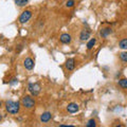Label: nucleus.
Segmentation results:
<instances>
[{
	"label": "nucleus",
	"mask_w": 127,
	"mask_h": 127,
	"mask_svg": "<svg viewBox=\"0 0 127 127\" xmlns=\"http://www.w3.org/2000/svg\"><path fill=\"white\" fill-rule=\"evenodd\" d=\"M5 109L11 114H17L19 112V109H20V103L9 100L5 102Z\"/></svg>",
	"instance_id": "nucleus-1"
},
{
	"label": "nucleus",
	"mask_w": 127,
	"mask_h": 127,
	"mask_svg": "<svg viewBox=\"0 0 127 127\" xmlns=\"http://www.w3.org/2000/svg\"><path fill=\"white\" fill-rule=\"evenodd\" d=\"M21 105L27 109H31L35 106V100L31 96V95H26V96H23L22 100H21Z\"/></svg>",
	"instance_id": "nucleus-2"
},
{
	"label": "nucleus",
	"mask_w": 127,
	"mask_h": 127,
	"mask_svg": "<svg viewBox=\"0 0 127 127\" xmlns=\"http://www.w3.org/2000/svg\"><path fill=\"white\" fill-rule=\"evenodd\" d=\"M40 86H39V84H37V83H31V84H29V86H28V90H29V92L34 95V96H37V95L39 94V92H40Z\"/></svg>",
	"instance_id": "nucleus-3"
},
{
	"label": "nucleus",
	"mask_w": 127,
	"mask_h": 127,
	"mask_svg": "<svg viewBox=\"0 0 127 127\" xmlns=\"http://www.w3.org/2000/svg\"><path fill=\"white\" fill-rule=\"evenodd\" d=\"M32 17V12L29 11V10H26V11H23L21 15L19 16V22L21 23V25H25L26 22H28L31 19Z\"/></svg>",
	"instance_id": "nucleus-4"
},
{
	"label": "nucleus",
	"mask_w": 127,
	"mask_h": 127,
	"mask_svg": "<svg viewBox=\"0 0 127 127\" xmlns=\"http://www.w3.org/2000/svg\"><path fill=\"white\" fill-rule=\"evenodd\" d=\"M59 40H61L62 43L68 45V43H70L71 40H72V37H71V35L68 34V33H63L61 35V37H59Z\"/></svg>",
	"instance_id": "nucleus-5"
},
{
	"label": "nucleus",
	"mask_w": 127,
	"mask_h": 127,
	"mask_svg": "<svg viewBox=\"0 0 127 127\" xmlns=\"http://www.w3.org/2000/svg\"><path fill=\"white\" fill-rule=\"evenodd\" d=\"M79 110V106L76 104V103H70L67 106V111L69 113H76L77 111Z\"/></svg>",
	"instance_id": "nucleus-6"
},
{
	"label": "nucleus",
	"mask_w": 127,
	"mask_h": 127,
	"mask_svg": "<svg viewBox=\"0 0 127 127\" xmlns=\"http://www.w3.org/2000/svg\"><path fill=\"white\" fill-rule=\"evenodd\" d=\"M23 66L27 70H32L34 68V61L31 57H27L25 61H23Z\"/></svg>",
	"instance_id": "nucleus-7"
},
{
	"label": "nucleus",
	"mask_w": 127,
	"mask_h": 127,
	"mask_svg": "<svg viewBox=\"0 0 127 127\" xmlns=\"http://www.w3.org/2000/svg\"><path fill=\"white\" fill-rule=\"evenodd\" d=\"M90 34H91L90 30H88V29L83 30V31L81 32V34H79V39H81L82 41L88 40V38H90Z\"/></svg>",
	"instance_id": "nucleus-8"
},
{
	"label": "nucleus",
	"mask_w": 127,
	"mask_h": 127,
	"mask_svg": "<svg viewBox=\"0 0 127 127\" xmlns=\"http://www.w3.org/2000/svg\"><path fill=\"white\" fill-rule=\"evenodd\" d=\"M51 119H52V113L49 112V111H46V112H43L41 116H40L41 123H48V122H50Z\"/></svg>",
	"instance_id": "nucleus-9"
},
{
	"label": "nucleus",
	"mask_w": 127,
	"mask_h": 127,
	"mask_svg": "<svg viewBox=\"0 0 127 127\" xmlns=\"http://www.w3.org/2000/svg\"><path fill=\"white\" fill-rule=\"evenodd\" d=\"M65 66H66V68H67V70H68V71L74 70V67H75V61H74V58H68L66 61Z\"/></svg>",
	"instance_id": "nucleus-10"
},
{
	"label": "nucleus",
	"mask_w": 127,
	"mask_h": 127,
	"mask_svg": "<svg viewBox=\"0 0 127 127\" xmlns=\"http://www.w3.org/2000/svg\"><path fill=\"white\" fill-rule=\"evenodd\" d=\"M112 33V30L110 29V28H105V29H103L101 31V36L102 37H107L108 35H110Z\"/></svg>",
	"instance_id": "nucleus-11"
},
{
	"label": "nucleus",
	"mask_w": 127,
	"mask_h": 127,
	"mask_svg": "<svg viewBox=\"0 0 127 127\" xmlns=\"http://www.w3.org/2000/svg\"><path fill=\"white\" fill-rule=\"evenodd\" d=\"M30 0H14L15 4L18 5V6H25L28 4V2H29Z\"/></svg>",
	"instance_id": "nucleus-12"
},
{
	"label": "nucleus",
	"mask_w": 127,
	"mask_h": 127,
	"mask_svg": "<svg viewBox=\"0 0 127 127\" xmlns=\"http://www.w3.org/2000/svg\"><path fill=\"white\" fill-rule=\"evenodd\" d=\"M119 47L121 48L122 50H127V38H124L119 42Z\"/></svg>",
	"instance_id": "nucleus-13"
},
{
	"label": "nucleus",
	"mask_w": 127,
	"mask_h": 127,
	"mask_svg": "<svg viewBox=\"0 0 127 127\" xmlns=\"http://www.w3.org/2000/svg\"><path fill=\"white\" fill-rule=\"evenodd\" d=\"M119 86L124 89H127V78H121L119 79Z\"/></svg>",
	"instance_id": "nucleus-14"
},
{
	"label": "nucleus",
	"mask_w": 127,
	"mask_h": 127,
	"mask_svg": "<svg viewBox=\"0 0 127 127\" xmlns=\"http://www.w3.org/2000/svg\"><path fill=\"white\" fill-rule=\"evenodd\" d=\"M95 42H96V39H95V38H91L90 40L88 41V43H87V49H88V50H91V49H92V48L94 47Z\"/></svg>",
	"instance_id": "nucleus-15"
},
{
	"label": "nucleus",
	"mask_w": 127,
	"mask_h": 127,
	"mask_svg": "<svg viewBox=\"0 0 127 127\" xmlns=\"http://www.w3.org/2000/svg\"><path fill=\"white\" fill-rule=\"evenodd\" d=\"M95 126H96V123H95V120H93V119L89 120L86 124V127H95Z\"/></svg>",
	"instance_id": "nucleus-16"
},
{
	"label": "nucleus",
	"mask_w": 127,
	"mask_h": 127,
	"mask_svg": "<svg viewBox=\"0 0 127 127\" xmlns=\"http://www.w3.org/2000/svg\"><path fill=\"white\" fill-rule=\"evenodd\" d=\"M120 58H121L122 62L127 63V52H122V53L120 54Z\"/></svg>",
	"instance_id": "nucleus-17"
},
{
	"label": "nucleus",
	"mask_w": 127,
	"mask_h": 127,
	"mask_svg": "<svg viewBox=\"0 0 127 127\" xmlns=\"http://www.w3.org/2000/svg\"><path fill=\"white\" fill-rule=\"evenodd\" d=\"M74 4H75L74 0H68V1L66 2V6L67 7H72V6H74Z\"/></svg>",
	"instance_id": "nucleus-18"
},
{
	"label": "nucleus",
	"mask_w": 127,
	"mask_h": 127,
	"mask_svg": "<svg viewBox=\"0 0 127 127\" xmlns=\"http://www.w3.org/2000/svg\"><path fill=\"white\" fill-rule=\"evenodd\" d=\"M10 84H11V85H15V84H18V79H17V78H15V77H14V78H12V81L10 82Z\"/></svg>",
	"instance_id": "nucleus-19"
}]
</instances>
